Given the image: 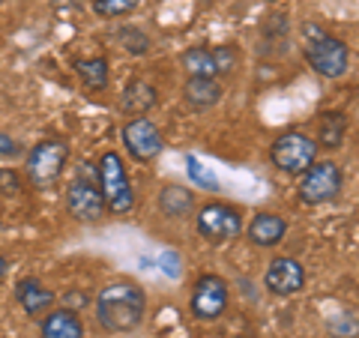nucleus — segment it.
Returning <instances> with one entry per match:
<instances>
[{
  "mask_svg": "<svg viewBox=\"0 0 359 338\" xmlns=\"http://www.w3.org/2000/svg\"><path fill=\"white\" fill-rule=\"evenodd\" d=\"M21 186H25V180L15 168H0V195H18Z\"/></svg>",
  "mask_w": 359,
  "mask_h": 338,
  "instance_id": "b1692460",
  "label": "nucleus"
},
{
  "mask_svg": "<svg viewBox=\"0 0 359 338\" xmlns=\"http://www.w3.org/2000/svg\"><path fill=\"white\" fill-rule=\"evenodd\" d=\"M180 63H183V69H186L189 78H219L216 63H212V51L204 48V45H195V48L183 51Z\"/></svg>",
  "mask_w": 359,
  "mask_h": 338,
  "instance_id": "aec40b11",
  "label": "nucleus"
},
{
  "mask_svg": "<svg viewBox=\"0 0 359 338\" xmlns=\"http://www.w3.org/2000/svg\"><path fill=\"white\" fill-rule=\"evenodd\" d=\"M75 75L87 90L93 93H102V90L111 84V63L108 58H84L75 60Z\"/></svg>",
  "mask_w": 359,
  "mask_h": 338,
  "instance_id": "6ab92c4d",
  "label": "nucleus"
},
{
  "mask_svg": "<svg viewBox=\"0 0 359 338\" xmlns=\"http://www.w3.org/2000/svg\"><path fill=\"white\" fill-rule=\"evenodd\" d=\"M9 273V261H6V257L4 255H0V281H4V276Z\"/></svg>",
  "mask_w": 359,
  "mask_h": 338,
  "instance_id": "cd10ccee",
  "label": "nucleus"
},
{
  "mask_svg": "<svg viewBox=\"0 0 359 338\" xmlns=\"http://www.w3.org/2000/svg\"><path fill=\"white\" fill-rule=\"evenodd\" d=\"M69 162V144L63 138H45L39 144H33L25 156V177L30 186H51Z\"/></svg>",
  "mask_w": 359,
  "mask_h": 338,
  "instance_id": "0eeeda50",
  "label": "nucleus"
},
{
  "mask_svg": "<svg viewBox=\"0 0 359 338\" xmlns=\"http://www.w3.org/2000/svg\"><path fill=\"white\" fill-rule=\"evenodd\" d=\"M264 4H276V0H264Z\"/></svg>",
  "mask_w": 359,
  "mask_h": 338,
  "instance_id": "c85d7f7f",
  "label": "nucleus"
},
{
  "mask_svg": "<svg viewBox=\"0 0 359 338\" xmlns=\"http://www.w3.org/2000/svg\"><path fill=\"white\" fill-rule=\"evenodd\" d=\"M120 138H123V147H126V153L132 156L135 162H141V165L153 162L156 156L165 150L162 132H159V126H156L150 117H132L126 126H123Z\"/></svg>",
  "mask_w": 359,
  "mask_h": 338,
  "instance_id": "9d476101",
  "label": "nucleus"
},
{
  "mask_svg": "<svg viewBox=\"0 0 359 338\" xmlns=\"http://www.w3.org/2000/svg\"><path fill=\"white\" fill-rule=\"evenodd\" d=\"M243 234L249 236V243L257 245V249H276L287 236V222L285 216H278L273 210H261V212H255L249 224H243Z\"/></svg>",
  "mask_w": 359,
  "mask_h": 338,
  "instance_id": "f8f14e48",
  "label": "nucleus"
},
{
  "mask_svg": "<svg viewBox=\"0 0 359 338\" xmlns=\"http://www.w3.org/2000/svg\"><path fill=\"white\" fill-rule=\"evenodd\" d=\"M347 114L344 111H323L318 117V138L314 144L323 150H341L344 147V138H347Z\"/></svg>",
  "mask_w": 359,
  "mask_h": 338,
  "instance_id": "a211bd4d",
  "label": "nucleus"
},
{
  "mask_svg": "<svg viewBox=\"0 0 359 338\" xmlns=\"http://www.w3.org/2000/svg\"><path fill=\"white\" fill-rule=\"evenodd\" d=\"M264 288L273 297H294L306 288V266L290 255H276L264 273Z\"/></svg>",
  "mask_w": 359,
  "mask_h": 338,
  "instance_id": "9b49d317",
  "label": "nucleus"
},
{
  "mask_svg": "<svg viewBox=\"0 0 359 338\" xmlns=\"http://www.w3.org/2000/svg\"><path fill=\"white\" fill-rule=\"evenodd\" d=\"M66 212L75 222H84V224H96L108 216L93 165H81V171L66 183Z\"/></svg>",
  "mask_w": 359,
  "mask_h": 338,
  "instance_id": "20e7f679",
  "label": "nucleus"
},
{
  "mask_svg": "<svg viewBox=\"0 0 359 338\" xmlns=\"http://www.w3.org/2000/svg\"><path fill=\"white\" fill-rule=\"evenodd\" d=\"M0 156H6V159H15V156H21V144L15 138H9V135L0 132Z\"/></svg>",
  "mask_w": 359,
  "mask_h": 338,
  "instance_id": "a878e982",
  "label": "nucleus"
},
{
  "mask_svg": "<svg viewBox=\"0 0 359 338\" xmlns=\"http://www.w3.org/2000/svg\"><path fill=\"white\" fill-rule=\"evenodd\" d=\"M0 6H4V0H0Z\"/></svg>",
  "mask_w": 359,
  "mask_h": 338,
  "instance_id": "c756f323",
  "label": "nucleus"
},
{
  "mask_svg": "<svg viewBox=\"0 0 359 338\" xmlns=\"http://www.w3.org/2000/svg\"><path fill=\"white\" fill-rule=\"evenodd\" d=\"M114 42L126 54H135V58H141V54L150 51V36L144 30H138V27H120L114 33Z\"/></svg>",
  "mask_w": 359,
  "mask_h": 338,
  "instance_id": "412c9836",
  "label": "nucleus"
},
{
  "mask_svg": "<svg viewBox=\"0 0 359 338\" xmlns=\"http://www.w3.org/2000/svg\"><path fill=\"white\" fill-rule=\"evenodd\" d=\"M228 302H231V294H228V281L216 273H207L195 281L192 288V297H189V311L195 314L198 320H219L224 311H228Z\"/></svg>",
  "mask_w": 359,
  "mask_h": 338,
  "instance_id": "1a4fd4ad",
  "label": "nucleus"
},
{
  "mask_svg": "<svg viewBox=\"0 0 359 338\" xmlns=\"http://www.w3.org/2000/svg\"><path fill=\"white\" fill-rule=\"evenodd\" d=\"M174 264H177V255H162V266H165L168 276H180V269Z\"/></svg>",
  "mask_w": 359,
  "mask_h": 338,
  "instance_id": "bb28decb",
  "label": "nucleus"
},
{
  "mask_svg": "<svg viewBox=\"0 0 359 338\" xmlns=\"http://www.w3.org/2000/svg\"><path fill=\"white\" fill-rule=\"evenodd\" d=\"M159 105V90L147 81H132L120 96V111L129 117H147V111Z\"/></svg>",
  "mask_w": 359,
  "mask_h": 338,
  "instance_id": "2eb2a0df",
  "label": "nucleus"
},
{
  "mask_svg": "<svg viewBox=\"0 0 359 338\" xmlns=\"http://www.w3.org/2000/svg\"><path fill=\"white\" fill-rule=\"evenodd\" d=\"M60 302H63V309H69V311H81L90 302V297L84 294V290H66V294L60 297Z\"/></svg>",
  "mask_w": 359,
  "mask_h": 338,
  "instance_id": "393cba45",
  "label": "nucleus"
},
{
  "mask_svg": "<svg viewBox=\"0 0 359 338\" xmlns=\"http://www.w3.org/2000/svg\"><path fill=\"white\" fill-rule=\"evenodd\" d=\"M210 51H212V63H216L219 75H228L237 69V48L233 45H219V48H210Z\"/></svg>",
  "mask_w": 359,
  "mask_h": 338,
  "instance_id": "5701e85b",
  "label": "nucleus"
},
{
  "mask_svg": "<svg viewBox=\"0 0 359 338\" xmlns=\"http://www.w3.org/2000/svg\"><path fill=\"white\" fill-rule=\"evenodd\" d=\"M195 231L201 240L212 245L233 243L243 234V212L240 207L224 204V201H207L204 207H195Z\"/></svg>",
  "mask_w": 359,
  "mask_h": 338,
  "instance_id": "39448f33",
  "label": "nucleus"
},
{
  "mask_svg": "<svg viewBox=\"0 0 359 338\" xmlns=\"http://www.w3.org/2000/svg\"><path fill=\"white\" fill-rule=\"evenodd\" d=\"M318 150L320 147L314 144L311 135L287 129V132L278 135V138L273 141V147H269V162L276 165V171L299 177L314 159H318Z\"/></svg>",
  "mask_w": 359,
  "mask_h": 338,
  "instance_id": "6e6552de",
  "label": "nucleus"
},
{
  "mask_svg": "<svg viewBox=\"0 0 359 338\" xmlns=\"http://www.w3.org/2000/svg\"><path fill=\"white\" fill-rule=\"evenodd\" d=\"M183 102L195 111H207L222 102V84L219 78H186L183 84Z\"/></svg>",
  "mask_w": 359,
  "mask_h": 338,
  "instance_id": "dca6fc26",
  "label": "nucleus"
},
{
  "mask_svg": "<svg viewBox=\"0 0 359 338\" xmlns=\"http://www.w3.org/2000/svg\"><path fill=\"white\" fill-rule=\"evenodd\" d=\"M96 180H99V191L105 198V207L108 212L114 216H126L135 207V189L129 183V171H126V162L117 150H105L99 156V165H96Z\"/></svg>",
  "mask_w": 359,
  "mask_h": 338,
  "instance_id": "7ed1b4c3",
  "label": "nucleus"
},
{
  "mask_svg": "<svg viewBox=\"0 0 359 338\" xmlns=\"http://www.w3.org/2000/svg\"><path fill=\"white\" fill-rule=\"evenodd\" d=\"M141 0H93V13L99 18H123V15H132L135 9H138Z\"/></svg>",
  "mask_w": 359,
  "mask_h": 338,
  "instance_id": "4be33fe9",
  "label": "nucleus"
},
{
  "mask_svg": "<svg viewBox=\"0 0 359 338\" xmlns=\"http://www.w3.org/2000/svg\"><path fill=\"white\" fill-rule=\"evenodd\" d=\"M306 60L320 78H341L351 69V45L318 25H306Z\"/></svg>",
  "mask_w": 359,
  "mask_h": 338,
  "instance_id": "f03ea898",
  "label": "nucleus"
},
{
  "mask_svg": "<svg viewBox=\"0 0 359 338\" xmlns=\"http://www.w3.org/2000/svg\"><path fill=\"white\" fill-rule=\"evenodd\" d=\"M15 299H18V306L25 309V314H30V318H42L45 311L54 309L57 294H54L51 288H45L36 278H21L15 285Z\"/></svg>",
  "mask_w": 359,
  "mask_h": 338,
  "instance_id": "ddd939ff",
  "label": "nucleus"
},
{
  "mask_svg": "<svg viewBox=\"0 0 359 338\" xmlns=\"http://www.w3.org/2000/svg\"><path fill=\"white\" fill-rule=\"evenodd\" d=\"M39 338H87L84 323L78 318V311L69 309H51L42 314L39 320Z\"/></svg>",
  "mask_w": 359,
  "mask_h": 338,
  "instance_id": "4468645a",
  "label": "nucleus"
},
{
  "mask_svg": "<svg viewBox=\"0 0 359 338\" xmlns=\"http://www.w3.org/2000/svg\"><path fill=\"white\" fill-rule=\"evenodd\" d=\"M96 320L111 335H129L147 318V294L138 281L117 278L99 290L93 299Z\"/></svg>",
  "mask_w": 359,
  "mask_h": 338,
  "instance_id": "f257e3e1",
  "label": "nucleus"
},
{
  "mask_svg": "<svg viewBox=\"0 0 359 338\" xmlns=\"http://www.w3.org/2000/svg\"><path fill=\"white\" fill-rule=\"evenodd\" d=\"M341 189H344V171H341V165L332 159H323V162L314 159L306 171L299 174V201L306 207L332 204V201L341 195Z\"/></svg>",
  "mask_w": 359,
  "mask_h": 338,
  "instance_id": "423d86ee",
  "label": "nucleus"
},
{
  "mask_svg": "<svg viewBox=\"0 0 359 338\" xmlns=\"http://www.w3.org/2000/svg\"><path fill=\"white\" fill-rule=\"evenodd\" d=\"M195 207H198V198L189 186L171 183V186H165L159 191V210L168 219H189L195 212Z\"/></svg>",
  "mask_w": 359,
  "mask_h": 338,
  "instance_id": "f3484780",
  "label": "nucleus"
}]
</instances>
